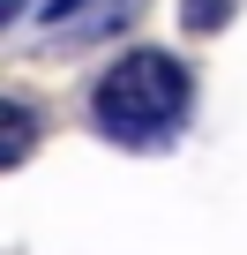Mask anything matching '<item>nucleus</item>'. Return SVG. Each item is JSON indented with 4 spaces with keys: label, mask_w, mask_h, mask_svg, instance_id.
I'll list each match as a JSON object with an SVG mask.
<instances>
[{
    "label": "nucleus",
    "mask_w": 247,
    "mask_h": 255,
    "mask_svg": "<svg viewBox=\"0 0 247 255\" xmlns=\"http://www.w3.org/2000/svg\"><path fill=\"white\" fill-rule=\"evenodd\" d=\"M195 105V75L158 53V45H135V53H120L97 90H90V120H97V135L120 143V150H158L165 135H180V120Z\"/></svg>",
    "instance_id": "nucleus-1"
},
{
    "label": "nucleus",
    "mask_w": 247,
    "mask_h": 255,
    "mask_svg": "<svg viewBox=\"0 0 247 255\" xmlns=\"http://www.w3.org/2000/svg\"><path fill=\"white\" fill-rule=\"evenodd\" d=\"M30 143H38L30 105H8V150H0V158H8V165H23V158H30Z\"/></svg>",
    "instance_id": "nucleus-2"
},
{
    "label": "nucleus",
    "mask_w": 247,
    "mask_h": 255,
    "mask_svg": "<svg viewBox=\"0 0 247 255\" xmlns=\"http://www.w3.org/2000/svg\"><path fill=\"white\" fill-rule=\"evenodd\" d=\"M225 15H232V0H180V23L187 30H217Z\"/></svg>",
    "instance_id": "nucleus-3"
}]
</instances>
